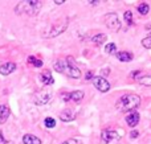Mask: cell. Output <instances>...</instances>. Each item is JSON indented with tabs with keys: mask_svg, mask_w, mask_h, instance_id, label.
<instances>
[{
	"mask_svg": "<svg viewBox=\"0 0 151 144\" xmlns=\"http://www.w3.org/2000/svg\"><path fill=\"white\" fill-rule=\"evenodd\" d=\"M110 73V70L109 69H104V70H102V74H105V76H107V74Z\"/></svg>",
	"mask_w": 151,
	"mask_h": 144,
	"instance_id": "obj_30",
	"label": "cell"
},
{
	"mask_svg": "<svg viewBox=\"0 0 151 144\" xmlns=\"http://www.w3.org/2000/svg\"><path fill=\"white\" fill-rule=\"evenodd\" d=\"M55 70L58 73H63L65 76L70 77V78L78 79L81 78V70L77 65L74 63L73 58L68 57L65 60H58L55 62Z\"/></svg>",
	"mask_w": 151,
	"mask_h": 144,
	"instance_id": "obj_1",
	"label": "cell"
},
{
	"mask_svg": "<svg viewBox=\"0 0 151 144\" xmlns=\"http://www.w3.org/2000/svg\"><path fill=\"white\" fill-rule=\"evenodd\" d=\"M105 52H106L107 54H113V53H115V52H117V45H115L114 42L107 44L106 46H105Z\"/></svg>",
	"mask_w": 151,
	"mask_h": 144,
	"instance_id": "obj_23",
	"label": "cell"
},
{
	"mask_svg": "<svg viewBox=\"0 0 151 144\" xmlns=\"http://www.w3.org/2000/svg\"><path fill=\"white\" fill-rule=\"evenodd\" d=\"M142 45H143L146 49H151V32L149 33V36L142 40Z\"/></svg>",
	"mask_w": 151,
	"mask_h": 144,
	"instance_id": "obj_24",
	"label": "cell"
},
{
	"mask_svg": "<svg viewBox=\"0 0 151 144\" xmlns=\"http://www.w3.org/2000/svg\"><path fill=\"white\" fill-rule=\"evenodd\" d=\"M141 105V97L137 94H125L117 101L115 107L119 111H134Z\"/></svg>",
	"mask_w": 151,
	"mask_h": 144,
	"instance_id": "obj_2",
	"label": "cell"
},
{
	"mask_svg": "<svg viewBox=\"0 0 151 144\" xmlns=\"http://www.w3.org/2000/svg\"><path fill=\"white\" fill-rule=\"evenodd\" d=\"M83 91L82 90H76V91H70V93H64L63 94V98L65 102H80V101L83 99Z\"/></svg>",
	"mask_w": 151,
	"mask_h": 144,
	"instance_id": "obj_9",
	"label": "cell"
},
{
	"mask_svg": "<svg viewBox=\"0 0 151 144\" xmlns=\"http://www.w3.org/2000/svg\"><path fill=\"white\" fill-rule=\"evenodd\" d=\"M138 82L143 86L151 87V76H145V77H138Z\"/></svg>",
	"mask_w": 151,
	"mask_h": 144,
	"instance_id": "obj_20",
	"label": "cell"
},
{
	"mask_svg": "<svg viewBox=\"0 0 151 144\" xmlns=\"http://www.w3.org/2000/svg\"><path fill=\"white\" fill-rule=\"evenodd\" d=\"M63 144H80V143H78L76 139H68V140H65Z\"/></svg>",
	"mask_w": 151,
	"mask_h": 144,
	"instance_id": "obj_28",
	"label": "cell"
},
{
	"mask_svg": "<svg viewBox=\"0 0 151 144\" xmlns=\"http://www.w3.org/2000/svg\"><path fill=\"white\" fill-rule=\"evenodd\" d=\"M0 144H5V139L3 138V134L0 132Z\"/></svg>",
	"mask_w": 151,
	"mask_h": 144,
	"instance_id": "obj_29",
	"label": "cell"
},
{
	"mask_svg": "<svg viewBox=\"0 0 151 144\" xmlns=\"http://www.w3.org/2000/svg\"><path fill=\"white\" fill-rule=\"evenodd\" d=\"M76 116H77V114L72 108H65V110H63L60 113V119L63 122H73Z\"/></svg>",
	"mask_w": 151,
	"mask_h": 144,
	"instance_id": "obj_12",
	"label": "cell"
},
{
	"mask_svg": "<svg viewBox=\"0 0 151 144\" xmlns=\"http://www.w3.org/2000/svg\"><path fill=\"white\" fill-rule=\"evenodd\" d=\"M123 130H113V128H105L104 131L101 132V140L106 144L110 143H115L121 139V136H123Z\"/></svg>",
	"mask_w": 151,
	"mask_h": 144,
	"instance_id": "obj_4",
	"label": "cell"
},
{
	"mask_svg": "<svg viewBox=\"0 0 151 144\" xmlns=\"http://www.w3.org/2000/svg\"><path fill=\"white\" fill-rule=\"evenodd\" d=\"M52 97H53L52 89L45 87V89L40 90V91H37L36 94L33 95V102H35V105H37V106H44L52 101Z\"/></svg>",
	"mask_w": 151,
	"mask_h": 144,
	"instance_id": "obj_6",
	"label": "cell"
},
{
	"mask_svg": "<svg viewBox=\"0 0 151 144\" xmlns=\"http://www.w3.org/2000/svg\"><path fill=\"white\" fill-rule=\"evenodd\" d=\"M137 11L139 12V15H147L150 12V5L147 3H141V4L137 7Z\"/></svg>",
	"mask_w": 151,
	"mask_h": 144,
	"instance_id": "obj_18",
	"label": "cell"
},
{
	"mask_svg": "<svg viewBox=\"0 0 151 144\" xmlns=\"http://www.w3.org/2000/svg\"><path fill=\"white\" fill-rule=\"evenodd\" d=\"M23 143L24 144H41V140H40V138H37L36 135L25 134L23 136Z\"/></svg>",
	"mask_w": 151,
	"mask_h": 144,
	"instance_id": "obj_15",
	"label": "cell"
},
{
	"mask_svg": "<svg viewBox=\"0 0 151 144\" xmlns=\"http://www.w3.org/2000/svg\"><path fill=\"white\" fill-rule=\"evenodd\" d=\"M64 0H60V1H58V0H55V4H57V5H60V4H64Z\"/></svg>",
	"mask_w": 151,
	"mask_h": 144,
	"instance_id": "obj_31",
	"label": "cell"
},
{
	"mask_svg": "<svg viewBox=\"0 0 151 144\" xmlns=\"http://www.w3.org/2000/svg\"><path fill=\"white\" fill-rule=\"evenodd\" d=\"M69 25V19L68 17H63L56 20L53 24H50L49 28H47V31L44 32V37H56L58 34L64 33L66 31Z\"/></svg>",
	"mask_w": 151,
	"mask_h": 144,
	"instance_id": "obj_3",
	"label": "cell"
},
{
	"mask_svg": "<svg viewBox=\"0 0 151 144\" xmlns=\"http://www.w3.org/2000/svg\"><path fill=\"white\" fill-rule=\"evenodd\" d=\"M40 81H41V83L44 85V86H47V87H49L50 85H53L55 79H53L52 71L48 70V69L42 70V71H41V74H40Z\"/></svg>",
	"mask_w": 151,
	"mask_h": 144,
	"instance_id": "obj_10",
	"label": "cell"
},
{
	"mask_svg": "<svg viewBox=\"0 0 151 144\" xmlns=\"http://www.w3.org/2000/svg\"><path fill=\"white\" fill-rule=\"evenodd\" d=\"M139 119H141V116H139V114L137 111H130L127 114V116H126V123H127L129 127L133 128L139 123Z\"/></svg>",
	"mask_w": 151,
	"mask_h": 144,
	"instance_id": "obj_11",
	"label": "cell"
},
{
	"mask_svg": "<svg viewBox=\"0 0 151 144\" xmlns=\"http://www.w3.org/2000/svg\"><path fill=\"white\" fill-rule=\"evenodd\" d=\"M44 124H45L47 128H55L56 127V119L52 118V116H48V118H45Z\"/></svg>",
	"mask_w": 151,
	"mask_h": 144,
	"instance_id": "obj_22",
	"label": "cell"
},
{
	"mask_svg": "<svg viewBox=\"0 0 151 144\" xmlns=\"http://www.w3.org/2000/svg\"><path fill=\"white\" fill-rule=\"evenodd\" d=\"M106 38H107V36L105 33H98V34H96V36H93L90 38V41L93 42L94 45H97V46H101L102 44H105V41H106Z\"/></svg>",
	"mask_w": 151,
	"mask_h": 144,
	"instance_id": "obj_16",
	"label": "cell"
},
{
	"mask_svg": "<svg viewBox=\"0 0 151 144\" xmlns=\"http://www.w3.org/2000/svg\"><path fill=\"white\" fill-rule=\"evenodd\" d=\"M11 111L5 105H0V123H5L9 116Z\"/></svg>",
	"mask_w": 151,
	"mask_h": 144,
	"instance_id": "obj_17",
	"label": "cell"
},
{
	"mask_svg": "<svg viewBox=\"0 0 151 144\" xmlns=\"http://www.w3.org/2000/svg\"><path fill=\"white\" fill-rule=\"evenodd\" d=\"M28 63L29 65H33L35 68H41L42 66V61L39 60V58H36L35 56H29L28 57Z\"/></svg>",
	"mask_w": 151,
	"mask_h": 144,
	"instance_id": "obj_19",
	"label": "cell"
},
{
	"mask_svg": "<svg viewBox=\"0 0 151 144\" xmlns=\"http://www.w3.org/2000/svg\"><path fill=\"white\" fill-rule=\"evenodd\" d=\"M123 19H125L126 24H127L129 26H131L134 24V21H133V12H131V11H126L125 15H123Z\"/></svg>",
	"mask_w": 151,
	"mask_h": 144,
	"instance_id": "obj_21",
	"label": "cell"
},
{
	"mask_svg": "<svg viewBox=\"0 0 151 144\" xmlns=\"http://www.w3.org/2000/svg\"><path fill=\"white\" fill-rule=\"evenodd\" d=\"M93 78H94L93 71H88V73L85 74V79H86V81H90V79H93Z\"/></svg>",
	"mask_w": 151,
	"mask_h": 144,
	"instance_id": "obj_26",
	"label": "cell"
},
{
	"mask_svg": "<svg viewBox=\"0 0 151 144\" xmlns=\"http://www.w3.org/2000/svg\"><path fill=\"white\" fill-rule=\"evenodd\" d=\"M93 85H94V87H96L98 91H101V93H107L110 90V83H109V81H107L105 77H94L93 79Z\"/></svg>",
	"mask_w": 151,
	"mask_h": 144,
	"instance_id": "obj_8",
	"label": "cell"
},
{
	"mask_svg": "<svg viewBox=\"0 0 151 144\" xmlns=\"http://www.w3.org/2000/svg\"><path fill=\"white\" fill-rule=\"evenodd\" d=\"M115 57L121 62H130V61H133L134 56H133V53L127 52V50H122V52L115 53Z\"/></svg>",
	"mask_w": 151,
	"mask_h": 144,
	"instance_id": "obj_14",
	"label": "cell"
},
{
	"mask_svg": "<svg viewBox=\"0 0 151 144\" xmlns=\"http://www.w3.org/2000/svg\"><path fill=\"white\" fill-rule=\"evenodd\" d=\"M41 8V3L40 1H27V3H20L16 7V12L17 13H28V15L33 16Z\"/></svg>",
	"mask_w": 151,
	"mask_h": 144,
	"instance_id": "obj_5",
	"label": "cell"
},
{
	"mask_svg": "<svg viewBox=\"0 0 151 144\" xmlns=\"http://www.w3.org/2000/svg\"><path fill=\"white\" fill-rule=\"evenodd\" d=\"M139 136V131L138 130H133V131L130 132V138L131 139H135V138H138Z\"/></svg>",
	"mask_w": 151,
	"mask_h": 144,
	"instance_id": "obj_25",
	"label": "cell"
},
{
	"mask_svg": "<svg viewBox=\"0 0 151 144\" xmlns=\"http://www.w3.org/2000/svg\"><path fill=\"white\" fill-rule=\"evenodd\" d=\"M142 73V71L141 70H137V71H133V73H131L130 74V77H131V78H135V79H138V76H139V74H141Z\"/></svg>",
	"mask_w": 151,
	"mask_h": 144,
	"instance_id": "obj_27",
	"label": "cell"
},
{
	"mask_svg": "<svg viewBox=\"0 0 151 144\" xmlns=\"http://www.w3.org/2000/svg\"><path fill=\"white\" fill-rule=\"evenodd\" d=\"M104 21H105V25L113 32H118L121 29V21L118 19V15L115 12L113 13H106L104 17Z\"/></svg>",
	"mask_w": 151,
	"mask_h": 144,
	"instance_id": "obj_7",
	"label": "cell"
},
{
	"mask_svg": "<svg viewBox=\"0 0 151 144\" xmlns=\"http://www.w3.org/2000/svg\"><path fill=\"white\" fill-rule=\"evenodd\" d=\"M16 70V63L15 62H5L0 65V74L1 76H9L11 73Z\"/></svg>",
	"mask_w": 151,
	"mask_h": 144,
	"instance_id": "obj_13",
	"label": "cell"
}]
</instances>
